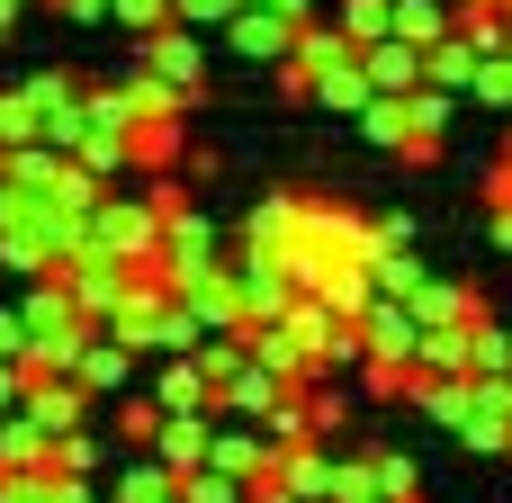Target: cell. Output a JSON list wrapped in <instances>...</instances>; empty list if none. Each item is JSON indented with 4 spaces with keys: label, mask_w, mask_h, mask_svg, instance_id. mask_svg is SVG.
Masks as SVG:
<instances>
[{
    "label": "cell",
    "mask_w": 512,
    "mask_h": 503,
    "mask_svg": "<svg viewBox=\"0 0 512 503\" xmlns=\"http://www.w3.org/2000/svg\"><path fill=\"white\" fill-rule=\"evenodd\" d=\"M279 9H288L297 27H306V18H324V0H279Z\"/></svg>",
    "instance_id": "cell-44"
},
{
    "label": "cell",
    "mask_w": 512,
    "mask_h": 503,
    "mask_svg": "<svg viewBox=\"0 0 512 503\" xmlns=\"http://www.w3.org/2000/svg\"><path fill=\"white\" fill-rule=\"evenodd\" d=\"M0 45H9V27H0Z\"/></svg>",
    "instance_id": "cell-47"
},
{
    "label": "cell",
    "mask_w": 512,
    "mask_h": 503,
    "mask_svg": "<svg viewBox=\"0 0 512 503\" xmlns=\"http://www.w3.org/2000/svg\"><path fill=\"white\" fill-rule=\"evenodd\" d=\"M153 450L180 468V477H198L207 459H216V414H162V432H153Z\"/></svg>",
    "instance_id": "cell-13"
},
{
    "label": "cell",
    "mask_w": 512,
    "mask_h": 503,
    "mask_svg": "<svg viewBox=\"0 0 512 503\" xmlns=\"http://www.w3.org/2000/svg\"><path fill=\"white\" fill-rule=\"evenodd\" d=\"M234 9H243V0H180V18H189V27H225Z\"/></svg>",
    "instance_id": "cell-39"
},
{
    "label": "cell",
    "mask_w": 512,
    "mask_h": 503,
    "mask_svg": "<svg viewBox=\"0 0 512 503\" xmlns=\"http://www.w3.org/2000/svg\"><path fill=\"white\" fill-rule=\"evenodd\" d=\"M279 261L297 270V288H324L342 261H378V216H360L342 198H306L297 207V234L279 243Z\"/></svg>",
    "instance_id": "cell-1"
},
{
    "label": "cell",
    "mask_w": 512,
    "mask_h": 503,
    "mask_svg": "<svg viewBox=\"0 0 512 503\" xmlns=\"http://www.w3.org/2000/svg\"><path fill=\"white\" fill-rule=\"evenodd\" d=\"M54 9H63V18H81V27H99V18H108L117 0H54Z\"/></svg>",
    "instance_id": "cell-42"
},
{
    "label": "cell",
    "mask_w": 512,
    "mask_h": 503,
    "mask_svg": "<svg viewBox=\"0 0 512 503\" xmlns=\"http://www.w3.org/2000/svg\"><path fill=\"white\" fill-rule=\"evenodd\" d=\"M297 207H306V189H270V198L243 216V252H279V243L297 234Z\"/></svg>",
    "instance_id": "cell-16"
},
{
    "label": "cell",
    "mask_w": 512,
    "mask_h": 503,
    "mask_svg": "<svg viewBox=\"0 0 512 503\" xmlns=\"http://www.w3.org/2000/svg\"><path fill=\"white\" fill-rule=\"evenodd\" d=\"M333 18L360 36V45H378V36H396V0H333Z\"/></svg>",
    "instance_id": "cell-26"
},
{
    "label": "cell",
    "mask_w": 512,
    "mask_h": 503,
    "mask_svg": "<svg viewBox=\"0 0 512 503\" xmlns=\"http://www.w3.org/2000/svg\"><path fill=\"white\" fill-rule=\"evenodd\" d=\"M0 503H54V468H0Z\"/></svg>",
    "instance_id": "cell-37"
},
{
    "label": "cell",
    "mask_w": 512,
    "mask_h": 503,
    "mask_svg": "<svg viewBox=\"0 0 512 503\" xmlns=\"http://www.w3.org/2000/svg\"><path fill=\"white\" fill-rule=\"evenodd\" d=\"M486 234H495V252H512V207H495V225H486Z\"/></svg>",
    "instance_id": "cell-43"
},
{
    "label": "cell",
    "mask_w": 512,
    "mask_h": 503,
    "mask_svg": "<svg viewBox=\"0 0 512 503\" xmlns=\"http://www.w3.org/2000/svg\"><path fill=\"white\" fill-rule=\"evenodd\" d=\"M36 351V324H27V306H0V360H27Z\"/></svg>",
    "instance_id": "cell-38"
},
{
    "label": "cell",
    "mask_w": 512,
    "mask_h": 503,
    "mask_svg": "<svg viewBox=\"0 0 512 503\" xmlns=\"http://www.w3.org/2000/svg\"><path fill=\"white\" fill-rule=\"evenodd\" d=\"M306 405H315V432H324V441H342V423H351V396H342L333 378H306Z\"/></svg>",
    "instance_id": "cell-33"
},
{
    "label": "cell",
    "mask_w": 512,
    "mask_h": 503,
    "mask_svg": "<svg viewBox=\"0 0 512 503\" xmlns=\"http://www.w3.org/2000/svg\"><path fill=\"white\" fill-rule=\"evenodd\" d=\"M171 279L162 270H135L126 288H117V306H108V333L117 342H135V351H162V324H171Z\"/></svg>",
    "instance_id": "cell-3"
},
{
    "label": "cell",
    "mask_w": 512,
    "mask_h": 503,
    "mask_svg": "<svg viewBox=\"0 0 512 503\" xmlns=\"http://www.w3.org/2000/svg\"><path fill=\"white\" fill-rule=\"evenodd\" d=\"M45 135V108H36V90L18 81V90H0V144H36Z\"/></svg>",
    "instance_id": "cell-24"
},
{
    "label": "cell",
    "mask_w": 512,
    "mask_h": 503,
    "mask_svg": "<svg viewBox=\"0 0 512 503\" xmlns=\"http://www.w3.org/2000/svg\"><path fill=\"white\" fill-rule=\"evenodd\" d=\"M171 495H180V468H171L162 450L126 459V468H117V486H108V503H171Z\"/></svg>",
    "instance_id": "cell-15"
},
{
    "label": "cell",
    "mask_w": 512,
    "mask_h": 503,
    "mask_svg": "<svg viewBox=\"0 0 512 503\" xmlns=\"http://www.w3.org/2000/svg\"><path fill=\"white\" fill-rule=\"evenodd\" d=\"M180 495H189V503H252V477H225V468H198V477H180Z\"/></svg>",
    "instance_id": "cell-32"
},
{
    "label": "cell",
    "mask_w": 512,
    "mask_h": 503,
    "mask_svg": "<svg viewBox=\"0 0 512 503\" xmlns=\"http://www.w3.org/2000/svg\"><path fill=\"white\" fill-rule=\"evenodd\" d=\"M270 477H288V486H297L306 503H333V477H342V459H333V441L315 432V441H279Z\"/></svg>",
    "instance_id": "cell-10"
},
{
    "label": "cell",
    "mask_w": 512,
    "mask_h": 503,
    "mask_svg": "<svg viewBox=\"0 0 512 503\" xmlns=\"http://www.w3.org/2000/svg\"><path fill=\"white\" fill-rule=\"evenodd\" d=\"M495 207H512V162L504 153H495V171H486V216H495Z\"/></svg>",
    "instance_id": "cell-41"
},
{
    "label": "cell",
    "mask_w": 512,
    "mask_h": 503,
    "mask_svg": "<svg viewBox=\"0 0 512 503\" xmlns=\"http://www.w3.org/2000/svg\"><path fill=\"white\" fill-rule=\"evenodd\" d=\"M360 333H369V360H423V315H414V297H378V306L360 315Z\"/></svg>",
    "instance_id": "cell-9"
},
{
    "label": "cell",
    "mask_w": 512,
    "mask_h": 503,
    "mask_svg": "<svg viewBox=\"0 0 512 503\" xmlns=\"http://www.w3.org/2000/svg\"><path fill=\"white\" fill-rule=\"evenodd\" d=\"M207 27H189V18H171V27H153V36H135V63H153L162 81H180L198 108H207V45H198Z\"/></svg>",
    "instance_id": "cell-5"
},
{
    "label": "cell",
    "mask_w": 512,
    "mask_h": 503,
    "mask_svg": "<svg viewBox=\"0 0 512 503\" xmlns=\"http://www.w3.org/2000/svg\"><path fill=\"white\" fill-rule=\"evenodd\" d=\"M369 468H378V495H396V503H423V468H414L405 450H369Z\"/></svg>",
    "instance_id": "cell-27"
},
{
    "label": "cell",
    "mask_w": 512,
    "mask_h": 503,
    "mask_svg": "<svg viewBox=\"0 0 512 503\" xmlns=\"http://www.w3.org/2000/svg\"><path fill=\"white\" fill-rule=\"evenodd\" d=\"M360 135H369L378 153H405V135H414V108H405V90H378V99L360 108Z\"/></svg>",
    "instance_id": "cell-21"
},
{
    "label": "cell",
    "mask_w": 512,
    "mask_h": 503,
    "mask_svg": "<svg viewBox=\"0 0 512 503\" xmlns=\"http://www.w3.org/2000/svg\"><path fill=\"white\" fill-rule=\"evenodd\" d=\"M360 63H369V81H378V90H423V81H432V54H423V45H405V36L360 45Z\"/></svg>",
    "instance_id": "cell-14"
},
{
    "label": "cell",
    "mask_w": 512,
    "mask_h": 503,
    "mask_svg": "<svg viewBox=\"0 0 512 503\" xmlns=\"http://www.w3.org/2000/svg\"><path fill=\"white\" fill-rule=\"evenodd\" d=\"M216 36H225V45L243 54V63H270V72H279V63L297 54V18H288L279 0H243V9H234V18H225Z\"/></svg>",
    "instance_id": "cell-4"
},
{
    "label": "cell",
    "mask_w": 512,
    "mask_h": 503,
    "mask_svg": "<svg viewBox=\"0 0 512 503\" xmlns=\"http://www.w3.org/2000/svg\"><path fill=\"white\" fill-rule=\"evenodd\" d=\"M414 315H423V333H432V324H477V315H495V306H486L477 288H459V279H423V288H414Z\"/></svg>",
    "instance_id": "cell-17"
},
{
    "label": "cell",
    "mask_w": 512,
    "mask_h": 503,
    "mask_svg": "<svg viewBox=\"0 0 512 503\" xmlns=\"http://www.w3.org/2000/svg\"><path fill=\"white\" fill-rule=\"evenodd\" d=\"M0 216H9V171H0Z\"/></svg>",
    "instance_id": "cell-45"
},
{
    "label": "cell",
    "mask_w": 512,
    "mask_h": 503,
    "mask_svg": "<svg viewBox=\"0 0 512 503\" xmlns=\"http://www.w3.org/2000/svg\"><path fill=\"white\" fill-rule=\"evenodd\" d=\"M468 99H477V108H512V54H486V63H477Z\"/></svg>",
    "instance_id": "cell-34"
},
{
    "label": "cell",
    "mask_w": 512,
    "mask_h": 503,
    "mask_svg": "<svg viewBox=\"0 0 512 503\" xmlns=\"http://www.w3.org/2000/svg\"><path fill=\"white\" fill-rule=\"evenodd\" d=\"M0 270H18V279H45V252H36V234H27L18 216H0Z\"/></svg>",
    "instance_id": "cell-31"
},
{
    "label": "cell",
    "mask_w": 512,
    "mask_h": 503,
    "mask_svg": "<svg viewBox=\"0 0 512 503\" xmlns=\"http://www.w3.org/2000/svg\"><path fill=\"white\" fill-rule=\"evenodd\" d=\"M63 279H72V297L108 324V306H117V288L135 279V261H126V252H108V243H81V252L63 261Z\"/></svg>",
    "instance_id": "cell-8"
},
{
    "label": "cell",
    "mask_w": 512,
    "mask_h": 503,
    "mask_svg": "<svg viewBox=\"0 0 512 503\" xmlns=\"http://www.w3.org/2000/svg\"><path fill=\"white\" fill-rule=\"evenodd\" d=\"M45 459H54V432H45L27 405H9V414H0V468H45Z\"/></svg>",
    "instance_id": "cell-19"
},
{
    "label": "cell",
    "mask_w": 512,
    "mask_h": 503,
    "mask_svg": "<svg viewBox=\"0 0 512 503\" xmlns=\"http://www.w3.org/2000/svg\"><path fill=\"white\" fill-rule=\"evenodd\" d=\"M477 63H486V54H477V45L459 36V27H450V36L432 45V81H441V90H459V99H468V81H477Z\"/></svg>",
    "instance_id": "cell-23"
},
{
    "label": "cell",
    "mask_w": 512,
    "mask_h": 503,
    "mask_svg": "<svg viewBox=\"0 0 512 503\" xmlns=\"http://www.w3.org/2000/svg\"><path fill=\"white\" fill-rule=\"evenodd\" d=\"M153 396H162V414H216V378L198 369V351H162Z\"/></svg>",
    "instance_id": "cell-11"
},
{
    "label": "cell",
    "mask_w": 512,
    "mask_h": 503,
    "mask_svg": "<svg viewBox=\"0 0 512 503\" xmlns=\"http://www.w3.org/2000/svg\"><path fill=\"white\" fill-rule=\"evenodd\" d=\"M261 432H270V441H315V405H306V387H288V396L261 414Z\"/></svg>",
    "instance_id": "cell-25"
},
{
    "label": "cell",
    "mask_w": 512,
    "mask_h": 503,
    "mask_svg": "<svg viewBox=\"0 0 512 503\" xmlns=\"http://www.w3.org/2000/svg\"><path fill=\"white\" fill-rule=\"evenodd\" d=\"M108 18H117L126 36H153V27H171V18H180V0H117Z\"/></svg>",
    "instance_id": "cell-35"
},
{
    "label": "cell",
    "mask_w": 512,
    "mask_h": 503,
    "mask_svg": "<svg viewBox=\"0 0 512 503\" xmlns=\"http://www.w3.org/2000/svg\"><path fill=\"white\" fill-rule=\"evenodd\" d=\"M234 288H243V315H252V324H279V315L306 297L279 252H234Z\"/></svg>",
    "instance_id": "cell-6"
},
{
    "label": "cell",
    "mask_w": 512,
    "mask_h": 503,
    "mask_svg": "<svg viewBox=\"0 0 512 503\" xmlns=\"http://www.w3.org/2000/svg\"><path fill=\"white\" fill-rule=\"evenodd\" d=\"M342 54H360V36H351L342 18H306V27H297V54H288V63H306V72H333Z\"/></svg>",
    "instance_id": "cell-20"
},
{
    "label": "cell",
    "mask_w": 512,
    "mask_h": 503,
    "mask_svg": "<svg viewBox=\"0 0 512 503\" xmlns=\"http://www.w3.org/2000/svg\"><path fill=\"white\" fill-rule=\"evenodd\" d=\"M45 468H63V477H99V468H108V450H99V441H90V423H81V432H63V441H54V459H45Z\"/></svg>",
    "instance_id": "cell-30"
},
{
    "label": "cell",
    "mask_w": 512,
    "mask_h": 503,
    "mask_svg": "<svg viewBox=\"0 0 512 503\" xmlns=\"http://www.w3.org/2000/svg\"><path fill=\"white\" fill-rule=\"evenodd\" d=\"M288 387H297V378H279V369H270V360L252 351V360H243V369L225 378V396H216V414H252V423H261V414H270V405H279Z\"/></svg>",
    "instance_id": "cell-12"
},
{
    "label": "cell",
    "mask_w": 512,
    "mask_h": 503,
    "mask_svg": "<svg viewBox=\"0 0 512 503\" xmlns=\"http://www.w3.org/2000/svg\"><path fill=\"white\" fill-rule=\"evenodd\" d=\"M153 432H162V396H117V441L153 450Z\"/></svg>",
    "instance_id": "cell-29"
},
{
    "label": "cell",
    "mask_w": 512,
    "mask_h": 503,
    "mask_svg": "<svg viewBox=\"0 0 512 503\" xmlns=\"http://www.w3.org/2000/svg\"><path fill=\"white\" fill-rule=\"evenodd\" d=\"M90 243L126 252L135 270H162V207H153V189H144V198H135V189H108V198L90 207Z\"/></svg>",
    "instance_id": "cell-2"
},
{
    "label": "cell",
    "mask_w": 512,
    "mask_h": 503,
    "mask_svg": "<svg viewBox=\"0 0 512 503\" xmlns=\"http://www.w3.org/2000/svg\"><path fill=\"white\" fill-rule=\"evenodd\" d=\"M90 396H126V378H135V342H117V333H99L90 351H81V369H72Z\"/></svg>",
    "instance_id": "cell-18"
},
{
    "label": "cell",
    "mask_w": 512,
    "mask_h": 503,
    "mask_svg": "<svg viewBox=\"0 0 512 503\" xmlns=\"http://www.w3.org/2000/svg\"><path fill=\"white\" fill-rule=\"evenodd\" d=\"M369 270H378V297H414V288L432 279L414 243H378V261H369Z\"/></svg>",
    "instance_id": "cell-22"
},
{
    "label": "cell",
    "mask_w": 512,
    "mask_h": 503,
    "mask_svg": "<svg viewBox=\"0 0 512 503\" xmlns=\"http://www.w3.org/2000/svg\"><path fill=\"white\" fill-rule=\"evenodd\" d=\"M216 261H225V252H216V225H207L198 207H180V216L162 225V279H171V288H189V279H207Z\"/></svg>",
    "instance_id": "cell-7"
},
{
    "label": "cell",
    "mask_w": 512,
    "mask_h": 503,
    "mask_svg": "<svg viewBox=\"0 0 512 503\" xmlns=\"http://www.w3.org/2000/svg\"><path fill=\"white\" fill-rule=\"evenodd\" d=\"M504 162H512V135H504Z\"/></svg>",
    "instance_id": "cell-46"
},
{
    "label": "cell",
    "mask_w": 512,
    "mask_h": 503,
    "mask_svg": "<svg viewBox=\"0 0 512 503\" xmlns=\"http://www.w3.org/2000/svg\"><path fill=\"white\" fill-rule=\"evenodd\" d=\"M459 36L477 54H512V9H459Z\"/></svg>",
    "instance_id": "cell-28"
},
{
    "label": "cell",
    "mask_w": 512,
    "mask_h": 503,
    "mask_svg": "<svg viewBox=\"0 0 512 503\" xmlns=\"http://www.w3.org/2000/svg\"><path fill=\"white\" fill-rule=\"evenodd\" d=\"M54 503H108V495H99V477H63L54 468Z\"/></svg>",
    "instance_id": "cell-40"
},
{
    "label": "cell",
    "mask_w": 512,
    "mask_h": 503,
    "mask_svg": "<svg viewBox=\"0 0 512 503\" xmlns=\"http://www.w3.org/2000/svg\"><path fill=\"white\" fill-rule=\"evenodd\" d=\"M495 369H512V324L477 315V378H495Z\"/></svg>",
    "instance_id": "cell-36"
}]
</instances>
